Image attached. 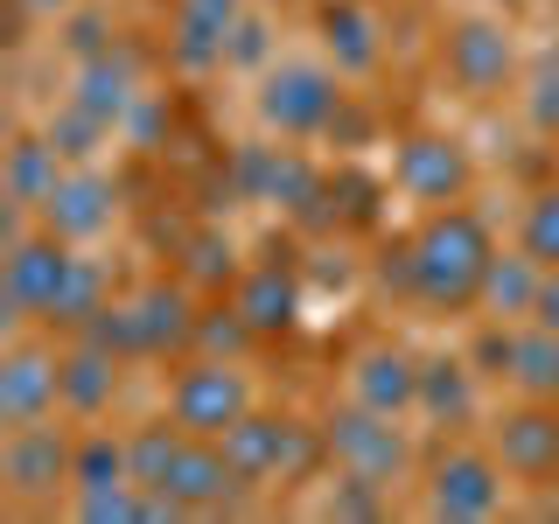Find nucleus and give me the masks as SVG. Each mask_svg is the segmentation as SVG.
<instances>
[{"mask_svg": "<svg viewBox=\"0 0 559 524\" xmlns=\"http://www.w3.org/2000/svg\"><path fill=\"white\" fill-rule=\"evenodd\" d=\"M489 259H497V245H489L483 217H468V210L441 203L427 217V231L413 238V294L427 308H476L483 301V273Z\"/></svg>", "mask_w": 559, "mask_h": 524, "instance_id": "obj_1", "label": "nucleus"}, {"mask_svg": "<svg viewBox=\"0 0 559 524\" xmlns=\"http://www.w3.org/2000/svg\"><path fill=\"white\" fill-rule=\"evenodd\" d=\"M252 413V392H245V371H231V364L203 357V364H182V378H175L168 392V419L182 433H210L217 441L231 419Z\"/></svg>", "mask_w": 559, "mask_h": 524, "instance_id": "obj_2", "label": "nucleus"}, {"mask_svg": "<svg viewBox=\"0 0 559 524\" xmlns=\"http://www.w3.org/2000/svg\"><path fill=\"white\" fill-rule=\"evenodd\" d=\"M336 105H343V92H336V78H329L322 63H280L266 78V92H259L266 127H280L287 140L336 127Z\"/></svg>", "mask_w": 559, "mask_h": 524, "instance_id": "obj_3", "label": "nucleus"}, {"mask_svg": "<svg viewBox=\"0 0 559 524\" xmlns=\"http://www.w3.org/2000/svg\"><path fill=\"white\" fill-rule=\"evenodd\" d=\"M329 454H336L343 476H364V483H392L406 468V433L392 427V413H371V406H349L329 419Z\"/></svg>", "mask_w": 559, "mask_h": 524, "instance_id": "obj_4", "label": "nucleus"}, {"mask_svg": "<svg viewBox=\"0 0 559 524\" xmlns=\"http://www.w3.org/2000/svg\"><path fill=\"white\" fill-rule=\"evenodd\" d=\"M427 511L433 517H497L503 511V462L476 448H454L427 476Z\"/></svg>", "mask_w": 559, "mask_h": 524, "instance_id": "obj_5", "label": "nucleus"}, {"mask_svg": "<svg viewBox=\"0 0 559 524\" xmlns=\"http://www.w3.org/2000/svg\"><path fill=\"white\" fill-rule=\"evenodd\" d=\"M489 454H497L503 476H518V483H552L559 476V406L524 398L518 413H503Z\"/></svg>", "mask_w": 559, "mask_h": 524, "instance_id": "obj_6", "label": "nucleus"}, {"mask_svg": "<svg viewBox=\"0 0 559 524\" xmlns=\"http://www.w3.org/2000/svg\"><path fill=\"white\" fill-rule=\"evenodd\" d=\"M70 468H78V441H70V433L43 427V419H28V427H8V448H0V476H8V489L35 497V489L70 483Z\"/></svg>", "mask_w": 559, "mask_h": 524, "instance_id": "obj_7", "label": "nucleus"}, {"mask_svg": "<svg viewBox=\"0 0 559 524\" xmlns=\"http://www.w3.org/2000/svg\"><path fill=\"white\" fill-rule=\"evenodd\" d=\"M441 57H448V78L462 84V92L489 98V92H503V84H511L518 49H511V35H503L497 22H454Z\"/></svg>", "mask_w": 559, "mask_h": 524, "instance_id": "obj_8", "label": "nucleus"}, {"mask_svg": "<svg viewBox=\"0 0 559 524\" xmlns=\"http://www.w3.org/2000/svg\"><path fill=\"white\" fill-rule=\"evenodd\" d=\"M63 406V357H43V349H14L0 364V419L8 427H28V419H49Z\"/></svg>", "mask_w": 559, "mask_h": 524, "instance_id": "obj_9", "label": "nucleus"}, {"mask_svg": "<svg viewBox=\"0 0 559 524\" xmlns=\"http://www.w3.org/2000/svg\"><path fill=\"white\" fill-rule=\"evenodd\" d=\"M399 189H406L413 203H454L468 189V154L441 133H419V140L399 147Z\"/></svg>", "mask_w": 559, "mask_h": 524, "instance_id": "obj_10", "label": "nucleus"}, {"mask_svg": "<svg viewBox=\"0 0 559 524\" xmlns=\"http://www.w3.org/2000/svg\"><path fill=\"white\" fill-rule=\"evenodd\" d=\"M349 398L357 406H371V413H413L419 406V364L406 357V349H392V343H378V349H364L357 357V371H349Z\"/></svg>", "mask_w": 559, "mask_h": 524, "instance_id": "obj_11", "label": "nucleus"}, {"mask_svg": "<svg viewBox=\"0 0 559 524\" xmlns=\"http://www.w3.org/2000/svg\"><path fill=\"white\" fill-rule=\"evenodd\" d=\"M70 273V252L63 238H14L8 245V308L14 314H43V301L57 294V279Z\"/></svg>", "mask_w": 559, "mask_h": 524, "instance_id": "obj_12", "label": "nucleus"}, {"mask_svg": "<svg viewBox=\"0 0 559 524\" xmlns=\"http://www.w3.org/2000/svg\"><path fill=\"white\" fill-rule=\"evenodd\" d=\"M43 224L63 245L98 238L105 224H112V182H105V175H63V182L49 189V203H43Z\"/></svg>", "mask_w": 559, "mask_h": 524, "instance_id": "obj_13", "label": "nucleus"}, {"mask_svg": "<svg viewBox=\"0 0 559 524\" xmlns=\"http://www.w3.org/2000/svg\"><path fill=\"white\" fill-rule=\"evenodd\" d=\"M133 322H140L147 357H168V349L197 343V308H189V287H168V279H154V287L133 294Z\"/></svg>", "mask_w": 559, "mask_h": 524, "instance_id": "obj_14", "label": "nucleus"}, {"mask_svg": "<svg viewBox=\"0 0 559 524\" xmlns=\"http://www.w3.org/2000/svg\"><path fill=\"white\" fill-rule=\"evenodd\" d=\"M546 273L552 266H538L532 252H497V259H489V273H483V301L476 308L489 314V322H518V314H532Z\"/></svg>", "mask_w": 559, "mask_h": 524, "instance_id": "obj_15", "label": "nucleus"}, {"mask_svg": "<svg viewBox=\"0 0 559 524\" xmlns=\"http://www.w3.org/2000/svg\"><path fill=\"white\" fill-rule=\"evenodd\" d=\"M231 308L245 314V329H252V336H287L294 314H301V294H294V279L280 273V266H259V273L238 279Z\"/></svg>", "mask_w": 559, "mask_h": 524, "instance_id": "obj_16", "label": "nucleus"}, {"mask_svg": "<svg viewBox=\"0 0 559 524\" xmlns=\"http://www.w3.org/2000/svg\"><path fill=\"white\" fill-rule=\"evenodd\" d=\"M112 392H119V357H112L105 343L84 336V343L63 357V406L78 413V419H98L105 406H112Z\"/></svg>", "mask_w": 559, "mask_h": 524, "instance_id": "obj_17", "label": "nucleus"}, {"mask_svg": "<svg viewBox=\"0 0 559 524\" xmlns=\"http://www.w3.org/2000/svg\"><path fill=\"white\" fill-rule=\"evenodd\" d=\"M287 427H294V419L245 413V419H231V427L217 433V441H224V454H231V468H238L245 483H266V476H280V454H287Z\"/></svg>", "mask_w": 559, "mask_h": 524, "instance_id": "obj_18", "label": "nucleus"}, {"mask_svg": "<svg viewBox=\"0 0 559 524\" xmlns=\"http://www.w3.org/2000/svg\"><path fill=\"white\" fill-rule=\"evenodd\" d=\"M231 14H238V0H182V63L189 70L231 57Z\"/></svg>", "mask_w": 559, "mask_h": 524, "instance_id": "obj_19", "label": "nucleus"}, {"mask_svg": "<svg viewBox=\"0 0 559 524\" xmlns=\"http://www.w3.org/2000/svg\"><path fill=\"white\" fill-rule=\"evenodd\" d=\"M105 308V273L92 259H70V273L57 279V294L43 301V322L49 329H92V314Z\"/></svg>", "mask_w": 559, "mask_h": 524, "instance_id": "obj_20", "label": "nucleus"}, {"mask_svg": "<svg viewBox=\"0 0 559 524\" xmlns=\"http://www.w3.org/2000/svg\"><path fill=\"white\" fill-rule=\"evenodd\" d=\"M322 35H329V57L336 70H378V43H371V22H364V0H336L322 8Z\"/></svg>", "mask_w": 559, "mask_h": 524, "instance_id": "obj_21", "label": "nucleus"}, {"mask_svg": "<svg viewBox=\"0 0 559 524\" xmlns=\"http://www.w3.org/2000/svg\"><path fill=\"white\" fill-rule=\"evenodd\" d=\"M57 182H63V168H57V147H43V140H22V147L8 154V196L22 203V210H43Z\"/></svg>", "mask_w": 559, "mask_h": 524, "instance_id": "obj_22", "label": "nucleus"}, {"mask_svg": "<svg viewBox=\"0 0 559 524\" xmlns=\"http://www.w3.org/2000/svg\"><path fill=\"white\" fill-rule=\"evenodd\" d=\"M182 441H189V433H182V427H168V419H162V427H140L133 441H127V468H133V483H140V489H168Z\"/></svg>", "mask_w": 559, "mask_h": 524, "instance_id": "obj_23", "label": "nucleus"}, {"mask_svg": "<svg viewBox=\"0 0 559 524\" xmlns=\"http://www.w3.org/2000/svg\"><path fill=\"white\" fill-rule=\"evenodd\" d=\"M419 406H427L433 419H468V364H427L419 371Z\"/></svg>", "mask_w": 559, "mask_h": 524, "instance_id": "obj_24", "label": "nucleus"}, {"mask_svg": "<svg viewBox=\"0 0 559 524\" xmlns=\"http://www.w3.org/2000/svg\"><path fill=\"white\" fill-rule=\"evenodd\" d=\"M133 468H127V448L119 441H105V433H84L78 441V468H70V483L78 489H98V483H127Z\"/></svg>", "mask_w": 559, "mask_h": 524, "instance_id": "obj_25", "label": "nucleus"}, {"mask_svg": "<svg viewBox=\"0 0 559 524\" xmlns=\"http://www.w3.org/2000/svg\"><path fill=\"white\" fill-rule=\"evenodd\" d=\"M524 252L538 266H559V189H538L532 210H524Z\"/></svg>", "mask_w": 559, "mask_h": 524, "instance_id": "obj_26", "label": "nucleus"}, {"mask_svg": "<svg viewBox=\"0 0 559 524\" xmlns=\"http://www.w3.org/2000/svg\"><path fill=\"white\" fill-rule=\"evenodd\" d=\"M245 336H252V329H245L238 308H210V314H197V343H203V349H224V357H231V349H245Z\"/></svg>", "mask_w": 559, "mask_h": 524, "instance_id": "obj_27", "label": "nucleus"}, {"mask_svg": "<svg viewBox=\"0 0 559 524\" xmlns=\"http://www.w3.org/2000/svg\"><path fill=\"white\" fill-rule=\"evenodd\" d=\"M524 112H532L538 133H559V63L538 70V84H532V98H524Z\"/></svg>", "mask_w": 559, "mask_h": 524, "instance_id": "obj_28", "label": "nucleus"}, {"mask_svg": "<svg viewBox=\"0 0 559 524\" xmlns=\"http://www.w3.org/2000/svg\"><path fill=\"white\" fill-rule=\"evenodd\" d=\"M189 279H231V245L203 231L197 245H189Z\"/></svg>", "mask_w": 559, "mask_h": 524, "instance_id": "obj_29", "label": "nucleus"}, {"mask_svg": "<svg viewBox=\"0 0 559 524\" xmlns=\"http://www.w3.org/2000/svg\"><path fill=\"white\" fill-rule=\"evenodd\" d=\"M532 322H538V329H552V336H559V266L546 273V287H538V301H532Z\"/></svg>", "mask_w": 559, "mask_h": 524, "instance_id": "obj_30", "label": "nucleus"}, {"mask_svg": "<svg viewBox=\"0 0 559 524\" xmlns=\"http://www.w3.org/2000/svg\"><path fill=\"white\" fill-rule=\"evenodd\" d=\"M552 398H559V378H552Z\"/></svg>", "mask_w": 559, "mask_h": 524, "instance_id": "obj_31", "label": "nucleus"}]
</instances>
